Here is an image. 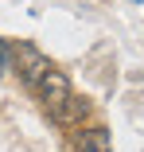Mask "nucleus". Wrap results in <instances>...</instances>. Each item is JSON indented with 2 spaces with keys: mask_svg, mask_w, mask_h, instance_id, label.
<instances>
[{
  "mask_svg": "<svg viewBox=\"0 0 144 152\" xmlns=\"http://www.w3.org/2000/svg\"><path fill=\"white\" fill-rule=\"evenodd\" d=\"M12 66H16V74H20V82L35 94V86L43 82V74L55 66L51 58L35 47V43H27V39H20V43H12Z\"/></svg>",
  "mask_w": 144,
  "mask_h": 152,
  "instance_id": "obj_1",
  "label": "nucleus"
},
{
  "mask_svg": "<svg viewBox=\"0 0 144 152\" xmlns=\"http://www.w3.org/2000/svg\"><path fill=\"white\" fill-rule=\"evenodd\" d=\"M70 94H74V86H70V74L66 70H59V66H51L47 74H43V82L35 86V98H39V105L55 117L66 102H70Z\"/></svg>",
  "mask_w": 144,
  "mask_h": 152,
  "instance_id": "obj_2",
  "label": "nucleus"
},
{
  "mask_svg": "<svg viewBox=\"0 0 144 152\" xmlns=\"http://www.w3.org/2000/svg\"><path fill=\"white\" fill-rule=\"evenodd\" d=\"M90 113H94V102H90V98H86V94H70V102L55 113L51 121L63 125V129H82L86 121H90Z\"/></svg>",
  "mask_w": 144,
  "mask_h": 152,
  "instance_id": "obj_3",
  "label": "nucleus"
},
{
  "mask_svg": "<svg viewBox=\"0 0 144 152\" xmlns=\"http://www.w3.org/2000/svg\"><path fill=\"white\" fill-rule=\"evenodd\" d=\"M74 152H113V137L105 125H82L74 133Z\"/></svg>",
  "mask_w": 144,
  "mask_h": 152,
  "instance_id": "obj_4",
  "label": "nucleus"
},
{
  "mask_svg": "<svg viewBox=\"0 0 144 152\" xmlns=\"http://www.w3.org/2000/svg\"><path fill=\"white\" fill-rule=\"evenodd\" d=\"M8 70H12V47H8L4 39H0V78H4Z\"/></svg>",
  "mask_w": 144,
  "mask_h": 152,
  "instance_id": "obj_5",
  "label": "nucleus"
}]
</instances>
